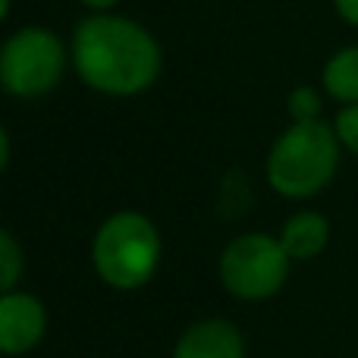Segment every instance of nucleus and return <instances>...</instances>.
Returning <instances> with one entry per match:
<instances>
[{"mask_svg": "<svg viewBox=\"0 0 358 358\" xmlns=\"http://www.w3.org/2000/svg\"><path fill=\"white\" fill-rule=\"evenodd\" d=\"M85 6H92V10H98V13H107L110 6H117L120 0H82Z\"/></svg>", "mask_w": 358, "mask_h": 358, "instance_id": "4468645a", "label": "nucleus"}, {"mask_svg": "<svg viewBox=\"0 0 358 358\" xmlns=\"http://www.w3.org/2000/svg\"><path fill=\"white\" fill-rule=\"evenodd\" d=\"M334 132H336V138H340L343 148L352 151V155L358 157V104H349L336 113Z\"/></svg>", "mask_w": 358, "mask_h": 358, "instance_id": "f8f14e48", "label": "nucleus"}, {"mask_svg": "<svg viewBox=\"0 0 358 358\" xmlns=\"http://www.w3.org/2000/svg\"><path fill=\"white\" fill-rule=\"evenodd\" d=\"M334 6L349 25H358V0H334Z\"/></svg>", "mask_w": 358, "mask_h": 358, "instance_id": "ddd939ff", "label": "nucleus"}, {"mask_svg": "<svg viewBox=\"0 0 358 358\" xmlns=\"http://www.w3.org/2000/svg\"><path fill=\"white\" fill-rule=\"evenodd\" d=\"M245 336L227 317H204L182 330L173 358H245Z\"/></svg>", "mask_w": 358, "mask_h": 358, "instance_id": "0eeeda50", "label": "nucleus"}, {"mask_svg": "<svg viewBox=\"0 0 358 358\" xmlns=\"http://www.w3.org/2000/svg\"><path fill=\"white\" fill-rule=\"evenodd\" d=\"M161 233L142 210H117L92 239V267L117 292H136L151 283L161 264Z\"/></svg>", "mask_w": 358, "mask_h": 358, "instance_id": "f03ea898", "label": "nucleus"}, {"mask_svg": "<svg viewBox=\"0 0 358 358\" xmlns=\"http://www.w3.org/2000/svg\"><path fill=\"white\" fill-rule=\"evenodd\" d=\"M292 258L280 236L242 233L220 252L217 277L220 286L239 302H267L286 286Z\"/></svg>", "mask_w": 358, "mask_h": 358, "instance_id": "20e7f679", "label": "nucleus"}, {"mask_svg": "<svg viewBox=\"0 0 358 358\" xmlns=\"http://www.w3.org/2000/svg\"><path fill=\"white\" fill-rule=\"evenodd\" d=\"M22 271H25V255H22V248H19L16 236L0 233V289L3 292L16 289Z\"/></svg>", "mask_w": 358, "mask_h": 358, "instance_id": "9d476101", "label": "nucleus"}, {"mask_svg": "<svg viewBox=\"0 0 358 358\" xmlns=\"http://www.w3.org/2000/svg\"><path fill=\"white\" fill-rule=\"evenodd\" d=\"M324 88L340 104H358V48H343L324 66Z\"/></svg>", "mask_w": 358, "mask_h": 358, "instance_id": "1a4fd4ad", "label": "nucleus"}, {"mask_svg": "<svg viewBox=\"0 0 358 358\" xmlns=\"http://www.w3.org/2000/svg\"><path fill=\"white\" fill-rule=\"evenodd\" d=\"M340 138L327 123H292L267 155V182L277 195L302 201L330 185L340 167Z\"/></svg>", "mask_w": 358, "mask_h": 358, "instance_id": "7ed1b4c3", "label": "nucleus"}, {"mask_svg": "<svg viewBox=\"0 0 358 358\" xmlns=\"http://www.w3.org/2000/svg\"><path fill=\"white\" fill-rule=\"evenodd\" d=\"M66 73V48L48 29H19L0 50V82L13 98H41Z\"/></svg>", "mask_w": 358, "mask_h": 358, "instance_id": "39448f33", "label": "nucleus"}, {"mask_svg": "<svg viewBox=\"0 0 358 358\" xmlns=\"http://www.w3.org/2000/svg\"><path fill=\"white\" fill-rule=\"evenodd\" d=\"M73 63L88 88L113 98L138 94L161 76V48L138 22L98 13L73 35Z\"/></svg>", "mask_w": 358, "mask_h": 358, "instance_id": "f257e3e1", "label": "nucleus"}, {"mask_svg": "<svg viewBox=\"0 0 358 358\" xmlns=\"http://www.w3.org/2000/svg\"><path fill=\"white\" fill-rule=\"evenodd\" d=\"M280 242H283L286 255L292 261H315L330 242L327 217L317 214V210H299L283 223Z\"/></svg>", "mask_w": 358, "mask_h": 358, "instance_id": "6e6552de", "label": "nucleus"}, {"mask_svg": "<svg viewBox=\"0 0 358 358\" xmlns=\"http://www.w3.org/2000/svg\"><path fill=\"white\" fill-rule=\"evenodd\" d=\"M289 117H292V123H317V120H321V94L308 85L292 88Z\"/></svg>", "mask_w": 358, "mask_h": 358, "instance_id": "9b49d317", "label": "nucleus"}, {"mask_svg": "<svg viewBox=\"0 0 358 358\" xmlns=\"http://www.w3.org/2000/svg\"><path fill=\"white\" fill-rule=\"evenodd\" d=\"M48 334V308L38 296L13 289L0 296V352L16 358L41 346Z\"/></svg>", "mask_w": 358, "mask_h": 358, "instance_id": "423d86ee", "label": "nucleus"}]
</instances>
